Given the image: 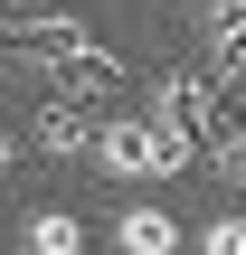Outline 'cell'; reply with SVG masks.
I'll return each mask as SVG.
<instances>
[{"instance_id": "6da1fadb", "label": "cell", "mask_w": 246, "mask_h": 255, "mask_svg": "<svg viewBox=\"0 0 246 255\" xmlns=\"http://www.w3.org/2000/svg\"><path fill=\"white\" fill-rule=\"evenodd\" d=\"M95 180H114V189H161L171 170H190V151L152 123V104L142 114H95V161H85Z\"/></svg>"}, {"instance_id": "7a4b0ae2", "label": "cell", "mask_w": 246, "mask_h": 255, "mask_svg": "<svg viewBox=\"0 0 246 255\" xmlns=\"http://www.w3.org/2000/svg\"><path fill=\"white\" fill-rule=\"evenodd\" d=\"M104 246L114 255H190V227H180L152 189H123V208L104 218Z\"/></svg>"}, {"instance_id": "3957f363", "label": "cell", "mask_w": 246, "mask_h": 255, "mask_svg": "<svg viewBox=\"0 0 246 255\" xmlns=\"http://www.w3.org/2000/svg\"><path fill=\"white\" fill-rule=\"evenodd\" d=\"M95 237H85V218L76 208H57V199H38V208H19V237H9V255H85Z\"/></svg>"}, {"instance_id": "277c9868", "label": "cell", "mask_w": 246, "mask_h": 255, "mask_svg": "<svg viewBox=\"0 0 246 255\" xmlns=\"http://www.w3.org/2000/svg\"><path fill=\"white\" fill-rule=\"evenodd\" d=\"M190 255H246V208H218L209 227H190Z\"/></svg>"}, {"instance_id": "5b68a950", "label": "cell", "mask_w": 246, "mask_h": 255, "mask_svg": "<svg viewBox=\"0 0 246 255\" xmlns=\"http://www.w3.org/2000/svg\"><path fill=\"white\" fill-rule=\"evenodd\" d=\"M9 9H38V0H9Z\"/></svg>"}]
</instances>
